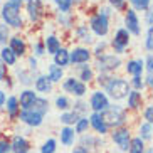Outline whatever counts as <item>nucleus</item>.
<instances>
[{
  "mask_svg": "<svg viewBox=\"0 0 153 153\" xmlns=\"http://www.w3.org/2000/svg\"><path fill=\"white\" fill-rule=\"evenodd\" d=\"M106 89L113 99H123L130 93V86L123 79H109V82L106 84Z\"/></svg>",
  "mask_w": 153,
  "mask_h": 153,
  "instance_id": "obj_1",
  "label": "nucleus"
},
{
  "mask_svg": "<svg viewBox=\"0 0 153 153\" xmlns=\"http://www.w3.org/2000/svg\"><path fill=\"white\" fill-rule=\"evenodd\" d=\"M19 10H20L19 7H14L9 2L2 9V17H4V20L9 25H12V27H22V17H20V12Z\"/></svg>",
  "mask_w": 153,
  "mask_h": 153,
  "instance_id": "obj_2",
  "label": "nucleus"
},
{
  "mask_svg": "<svg viewBox=\"0 0 153 153\" xmlns=\"http://www.w3.org/2000/svg\"><path fill=\"white\" fill-rule=\"evenodd\" d=\"M103 121L106 123V126H121L125 123V114L120 108H108L104 109V113L101 114Z\"/></svg>",
  "mask_w": 153,
  "mask_h": 153,
  "instance_id": "obj_3",
  "label": "nucleus"
},
{
  "mask_svg": "<svg viewBox=\"0 0 153 153\" xmlns=\"http://www.w3.org/2000/svg\"><path fill=\"white\" fill-rule=\"evenodd\" d=\"M113 141L120 146V148L123 150V152H126V150L130 148V131L126 130V128H121V130H118L113 133Z\"/></svg>",
  "mask_w": 153,
  "mask_h": 153,
  "instance_id": "obj_4",
  "label": "nucleus"
},
{
  "mask_svg": "<svg viewBox=\"0 0 153 153\" xmlns=\"http://www.w3.org/2000/svg\"><path fill=\"white\" fill-rule=\"evenodd\" d=\"M91 29L98 36H106V32H108V17L103 14L93 17V20H91Z\"/></svg>",
  "mask_w": 153,
  "mask_h": 153,
  "instance_id": "obj_5",
  "label": "nucleus"
},
{
  "mask_svg": "<svg viewBox=\"0 0 153 153\" xmlns=\"http://www.w3.org/2000/svg\"><path fill=\"white\" fill-rule=\"evenodd\" d=\"M108 106H109V103H108V98H106L104 93L98 91V93H94V94L91 96V108L94 109L96 113L108 109Z\"/></svg>",
  "mask_w": 153,
  "mask_h": 153,
  "instance_id": "obj_6",
  "label": "nucleus"
},
{
  "mask_svg": "<svg viewBox=\"0 0 153 153\" xmlns=\"http://www.w3.org/2000/svg\"><path fill=\"white\" fill-rule=\"evenodd\" d=\"M120 64H121L120 57H114V56H104V57L99 59L98 68H99V71L106 72V71H111V69H116Z\"/></svg>",
  "mask_w": 153,
  "mask_h": 153,
  "instance_id": "obj_7",
  "label": "nucleus"
},
{
  "mask_svg": "<svg viewBox=\"0 0 153 153\" xmlns=\"http://www.w3.org/2000/svg\"><path fill=\"white\" fill-rule=\"evenodd\" d=\"M64 89L72 93V94H76V96H82L86 93V86L82 84V82L76 81L74 77H69V79H66V82H64Z\"/></svg>",
  "mask_w": 153,
  "mask_h": 153,
  "instance_id": "obj_8",
  "label": "nucleus"
},
{
  "mask_svg": "<svg viewBox=\"0 0 153 153\" xmlns=\"http://www.w3.org/2000/svg\"><path fill=\"white\" fill-rule=\"evenodd\" d=\"M128 42H130V34H128V30L126 29H120L116 32V36H114V42H113L114 49L118 52H123V49L128 45Z\"/></svg>",
  "mask_w": 153,
  "mask_h": 153,
  "instance_id": "obj_9",
  "label": "nucleus"
},
{
  "mask_svg": "<svg viewBox=\"0 0 153 153\" xmlns=\"http://www.w3.org/2000/svg\"><path fill=\"white\" fill-rule=\"evenodd\" d=\"M20 120L29 126H39L42 123L41 114H37V113L30 111V109H24V111L20 113Z\"/></svg>",
  "mask_w": 153,
  "mask_h": 153,
  "instance_id": "obj_10",
  "label": "nucleus"
},
{
  "mask_svg": "<svg viewBox=\"0 0 153 153\" xmlns=\"http://www.w3.org/2000/svg\"><path fill=\"white\" fill-rule=\"evenodd\" d=\"M89 125L93 126L98 133H101V135L108 133V126H106V123L103 121V118H101V114H99V113H94V114L89 118Z\"/></svg>",
  "mask_w": 153,
  "mask_h": 153,
  "instance_id": "obj_11",
  "label": "nucleus"
},
{
  "mask_svg": "<svg viewBox=\"0 0 153 153\" xmlns=\"http://www.w3.org/2000/svg\"><path fill=\"white\" fill-rule=\"evenodd\" d=\"M126 27L133 34H140V22H138L135 10H128V14H126Z\"/></svg>",
  "mask_w": 153,
  "mask_h": 153,
  "instance_id": "obj_12",
  "label": "nucleus"
},
{
  "mask_svg": "<svg viewBox=\"0 0 153 153\" xmlns=\"http://www.w3.org/2000/svg\"><path fill=\"white\" fill-rule=\"evenodd\" d=\"M27 12H29V17L36 22L39 20L41 17V12H42V5H41V0H30L27 5Z\"/></svg>",
  "mask_w": 153,
  "mask_h": 153,
  "instance_id": "obj_13",
  "label": "nucleus"
},
{
  "mask_svg": "<svg viewBox=\"0 0 153 153\" xmlns=\"http://www.w3.org/2000/svg\"><path fill=\"white\" fill-rule=\"evenodd\" d=\"M88 59H89V51L79 47V49H74V52L71 54L69 61H71L72 64H81V62H86Z\"/></svg>",
  "mask_w": 153,
  "mask_h": 153,
  "instance_id": "obj_14",
  "label": "nucleus"
},
{
  "mask_svg": "<svg viewBox=\"0 0 153 153\" xmlns=\"http://www.w3.org/2000/svg\"><path fill=\"white\" fill-rule=\"evenodd\" d=\"M10 150H14L15 153H27L29 152V141L22 136H15L12 145H10Z\"/></svg>",
  "mask_w": 153,
  "mask_h": 153,
  "instance_id": "obj_15",
  "label": "nucleus"
},
{
  "mask_svg": "<svg viewBox=\"0 0 153 153\" xmlns=\"http://www.w3.org/2000/svg\"><path fill=\"white\" fill-rule=\"evenodd\" d=\"M34 101H36V93H34V91L27 89L20 94V106H22V109H29Z\"/></svg>",
  "mask_w": 153,
  "mask_h": 153,
  "instance_id": "obj_16",
  "label": "nucleus"
},
{
  "mask_svg": "<svg viewBox=\"0 0 153 153\" xmlns=\"http://www.w3.org/2000/svg\"><path fill=\"white\" fill-rule=\"evenodd\" d=\"M47 101L45 99H39V98H36V101L32 103V106L29 109L30 111H34V113H37V114H41V116H44L45 113H47Z\"/></svg>",
  "mask_w": 153,
  "mask_h": 153,
  "instance_id": "obj_17",
  "label": "nucleus"
},
{
  "mask_svg": "<svg viewBox=\"0 0 153 153\" xmlns=\"http://www.w3.org/2000/svg\"><path fill=\"white\" fill-rule=\"evenodd\" d=\"M10 49L14 51L15 56H22L25 52V44L20 37H12L10 39Z\"/></svg>",
  "mask_w": 153,
  "mask_h": 153,
  "instance_id": "obj_18",
  "label": "nucleus"
},
{
  "mask_svg": "<svg viewBox=\"0 0 153 153\" xmlns=\"http://www.w3.org/2000/svg\"><path fill=\"white\" fill-rule=\"evenodd\" d=\"M68 62H69V52L66 49H59L54 54V64L62 68V66H68Z\"/></svg>",
  "mask_w": 153,
  "mask_h": 153,
  "instance_id": "obj_19",
  "label": "nucleus"
},
{
  "mask_svg": "<svg viewBox=\"0 0 153 153\" xmlns=\"http://www.w3.org/2000/svg\"><path fill=\"white\" fill-rule=\"evenodd\" d=\"M0 59L4 61V64L12 66V64H15V61H17V56L14 54V51L10 49V47H4L2 52H0Z\"/></svg>",
  "mask_w": 153,
  "mask_h": 153,
  "instance_id": "obj_20",
  "label": "nucleus"
},
{
  "mask_svg": "<svg viewBox=\"0 0 153 153\" xmlns=\"http://www.w3.org/2000/svg\"><path fill=\"white\" fill-rule=\"evenodd\" d=\"M36 89L41 91V93H49L51 91V79L47 76H41L37 77L36 81Z\"/></svg>",
  "mask_w": 153,
  "mask_h": 153,
  "instance_id": "obj_21",
  "label": "nucleus"
},
{
  "mask_svg": "<svg viewBox=\"0 0 153 153\" xmlns=\"http://www.w3.org/2000/svg\"><path fill=\"white\" fill-rule=\"evenodd\" d=\"M126 71L130 72V74H133V76H140L141 71H143V62L141 61H131L126 66Z\"/></svg>",
  "mask_w": 153,
  "mask_h": 153,
  "instance_id": "obj_22",
  "label": "nucleus"
},
{
  "mask_svg": "<svg viewBox=\"0 0 153 153\" xmlns=\"http://www.w3.org/2000/svg\"><path fill=\"white\" fill-rule=\"evenodd\" d=\"M61 141H62L64 145H72L74 143V130H71V128H64L62 131H61Z\"/></svg>",
  "mask_w": 153,
  "mask_h": 153,
  "instance_id": "obj_23",
  "label": "nucleus"
},
{
  "mask_svg": "<svg viewBox=\"0 0 153 153\" xmlns=\"http://www.w3.org/2000/svg\"><path fill=\"white\" fill-rule=\"evenodd\" d=\"M49 79H51V82L61 81V79H62V68H59V66L52 64V66L49 68Z\"/></svg>",
  "mask_w": 153,
  "mask_h": 153,
  "instance_id": "obj_24",
  "label": "nucleus"
},
{
  "mask_svg": "<svg viewBox=\"0 0 153 153\" xmlns=\"http://www.w3.org/2000/svg\"><path fill=\"white\" fill-rule=\"evenodd\" d=\"M130 153H143L145 150V145H143V140L141 138H135L130 141Z\"/></svg>",
  "mask_w": 153,
  "mask_h": 153,
  "instance_id": "obj_25",
  "label": "nucleus"
},
{
  "mask_svg": "<svg viewBox=\"0 0 153 153\" xmlns=\"http://www.w3.org/2000/svg\"><path fill=\"white\" fill-rule=\"evenodd\" d=\"M45 44H47V52H49V54H56V52L59 51V41L56 39L54 36L47 37Z\"/></svg>",
  "mask_w": 153,
  "mask_h": 153,
  "instance_id": "obj_26",
  "label": "nucleus"
},
{
  "mask_svg": "<svg viewBox=\"0 0 153 153\" xmlns=\"http://www.w3.org/2000/svg\"><path fill=\"white\" fill-rule=\"evenodd\" d=\"M61 121L64 125H72V123H77L79 121V118H77V113L72 111V113H64L62 116H61Z\"/></svg>",
  "mask_w": 153,
  "mask_h": 153,
  "instance_id": "obj_27",
  "label": "nucleus"
},
{
  "mask_svg": "<svg viewBox=\"0 0 153 153\" xmlns=\"http://www.w3.org/2000/svg\"><path fill=\"white\" fill-rule=\"evenodd\" d=\"M140 99H141V94H140L138 91L130 93V96H128V104H130V108H136L138 103H140Z\"/></svg>",
  "mask_w": 153,
  "mask_h": 153,
  "instance_id": "obj_28",
  "label": "nucleus"
},
{
  "mask_svg": "<svg viewBox=\"0 0 153 153\" xmlns=\"http://www.w3.org/2000/svg\"><path fill=\"white\" fill-rule=\"evenodd\" d=\"M56 152V140H47L44 145H42V150L41 153H54Z\"/></svg>",
  "mask_w": 153,
  "mask_h": 153,
  "instance_id": "obj_29",
  "label": "nucleus"
},
{
  "mask_svg": "<svg viewBox=\"0 0 153 153\" xmlns=\"http://www.w3.org/2000/svg\"><path fill=\"white\" fill-rule=\"evenodd\" d=\"M7 109H9V113L14 116L15 113H17V109H19V101H17V98H9V101H7Z\"/></svg>",
  "mask_w": 153,
  "mask_h": 153,
  "instance_id": "obj_30",
  "label": "nucleus"
},
{
  "mask_svg": "<svg viewBox=\"0 0 153 153\" xmlns=\"http://www.w3.org/2000/svg\"><path fill=\"white\" fill-rule=\"evenodd\" d=\"M140 135H141V140H150L152 138V128H150V123H145L140 128Z\"/></svg>",
  "mask_w": 153,
  "mask_h": 153,
  "instance_id": "obj_31",
  "label": "nucleus"
},
{
  "mask_svg": "<svg viewBox=\"0 0 153 153\" xmlns=\"http://www.w3.org/2000/svg\"><path fill=\"white\" fill-rule=\"evenodd\" d=\"M89 121L86 118H79V121L76 123V133H84V130H88Z\"/></svg>",
  "mask_w": 153,
  "mask_h": 153,
  "instance_id": "obj_32",
  "label": "nucleus"
},
{
  "mask_svg": "<svg viewBox=\"0 0 153 153\" xmlns=\"http://www.w3.org/2000/svg\"><path fill=\"white\" fill-rule=\"evenodd\" d=\"M56 4H57V7L62 12H68L69 9H71V4H72V0H54Z\"/></svg>",
  "mask_w": 153,
  "mask_h": 153,
  "instance_id": "obj_33",
  "label": "nucleus"
},
{
  "mask_svg": "<svg viewBox=\"0 0 153 153\" xmlns=\"http://www.w3.org/2000/svg\"><path fill=\"white\" fill-rule=\"evenodd\" d=\"M9 37V27L5 24H0V42H5Z\"/></svg>",
  "mask_w": 153,
  "mask_h": 153,
  "instance_id": "obj_34",
  "label": "nucleus"
},
{
  "mask_svg": "<svg viewBox=\"0 0 153 153\" xmlns=\"http://www.w3.org/2000/svg\"><path fill=\"white\" fill-rule=\"evenodd\" d=\"M81 79L82 81H91V79H93V71H91L88 66L81 71Z\"/></svg>",
  "mask_w": 153,
  "mask_h": 153,
  "instance_id": "obj_35",
  "label": "nucleus"
},
{
  "mask_svg": "<svg viewBox=\"0 0 153 153\" xmlns=\"http://www.w3.org/2000/svg\"><path fill=\"white\" fill-rule=\"evenodd\" d=\"M56 106H57L59 109H68L69 108V103H68V99H66V98L61 96V98L56 99Z\"/></svg>",
  "mask_w": 153,
  "mask_h": 153,
  "instance_id": "obj_36",
  "label": "nucleus"
},
{
  "mask_svg": "<svg viewBox=\"0 0 153 153\" xmlns=\"http://www.w3.org/2000/svg\"><path fill=\"white\" fill-rule=\"evenodd\" d=\"M131 4L135 5L136 9H141V10H145L146 7H148L150 0H131Z\"/></svg>",
  "mask_w": 153,
  "mask_h": 153,
  "instance_id": "obj_37",
  "label": "nucleus"
},
{
  "mask_svg": "<svg viewBox=\"0 0 153 153\" xmlns=\"http://www.w3.org/2000/svg\"><path fill=\"white\" fill-rule=\"evenodd\" d=\"M146 49L153 51V27H150L148 36H146Z\"/></svg>",
  "mask_w": 153,
  "mask_h": 153,
  "instance_id": "obj_38",
  "label": "nucleus"
},
{
  "mask_svg": "<svg viewBox=\"0 0 153 153\" xmlns=\"http://www.w3.org/2000/svg\"><path fill=\"white\" fill-rule=\"evenodd\" d=\"M79 34H81V41H84V42H91V41H93V39H91V34H89V32H86L84 27L79 29Z\"/></svg>",
  "mask_w": 153,
  "mask_h": 153,
  "instance_id": "obj_39",
  "label": "nucleus"
},
{
  "mask_svg": "<svg viewBox=\"0 0 153 153\" xmlns=\"http://www.w3.org/2000/svg\"><path fill=\"white\" fill-rule=\"evenodd\" d=\"M10 152V143L7 140H2L0 141V153H9Z\"/></svg>",
  "mask_w": 153,
  "mask_h": 153,
  "instance_id": "obj_40",
  "label": "nucleus"
},
{
  "mask_svg": "<svg viewBox=\"0 0 153 153\" xmlns=\"http://www.w3.org/2000/svg\"><path fill=\"white\" fill-rule=\"evenodd\" d=\"M145 120L148 123H153V106L146 108V111H145Z\"/></svg>",
  "mask_w": 153,
  "mask_h": 153,
  "instance_id": "obj_41",
  "label": "nucleus"
},
{
  "mask_svg": "<svg viewBox=\"0 0 153 153\" xmlns=\"http://www.w3.org/2000/svg\"><path fill=\"white\" fill-rule=\"evenodd\" d=\"M5 74H7V68H5L4 61L0 59V81H4L5 79Z\"/></svg>",
  "mask_w": 153,
  "mask_h": 153,
  "instance_id": "obj_42",
  "label": "nucleus"
},
{
  "mask_svg": "<svg viewBox=\"0 0 153 153\" xmlns=\"http://www.w3.org/2000/svg\"><path fill=\"white\" fill-rule=\"evenodd\" d=\"M133 86H135L136 89H140V88L143 86V82H141V77H140V76H135V77H133Z\"/></svg>",
  "mask_w": 153,
  "mask_h": 153,
  "instance_id": "obj_43",
  "label": "nucleus"
},
{
  "mask_svg": "<svg viewBox=\"0 0 153 153\" xmlns=\"http://www.w3.org/2000/svg\"><path fill=\"white\" fill-rule=\"evenodd\" d=\"M36 54H44V47H42V44H37L36 45Z\"/></svg>",
  "mask_w": 153,
  "mask_h": 153,
  "instance_id": "obj_44",
  "label": "nucleus"
},
{
  "mask_svg": "<svg viewBox=\"0 0 153 153\" xmlns=\"http://www.w3.org/2000/svg\"><path fill=\"white\" fill-rule=\"evenodd\" d=\"M9 4H12L14 7H19V9H20V5H22V0H9Z\"/></svg>",
  "mask_w": 153,
  "mask_h": 153,
  "instance_id": "obj_45",
  "label": "nucleus"
},
{
  "mask_svg": "<svg viewBox=\"0 0 153 153\" xmlns=\"http://www.w3.org/2000/svg\"><path fill=\"white\" fill-rule=\"evenodd\" d=\"M72 153H88V150H86V148H82V146H77V148H74V150H72Z\"/></svg>",
  "mask_w": 153,
  "mask_h": 153,
  "instance_id": "obj_46",
  "label": "nucleus"
},
{
  "mask_svg": "<svg viewBox=\"0 0 153 153\" xmlns=\"http://www.w3.org/2000/svg\"><path fill=\"white\" fill-rule=\"evenodd\" d=\"M4 103H5V94L2 93V91H0V108L4 106Z\"/></svg>",
  "mask_w": 153,
  "mask_h": 153,
  "instance_id": "obj_47",
  "label": "nucleus"
},
{
  "mask_svg": "<svg viewBox=\"0 0 153 153\" xmlns=\"http://www.w3.org/2000/svg\"><path fill=\"white\" fill-rule=\"evenodd\" d=\"M109 2H111L113 5H116V7H118V5H121L123 2H125V0H109Z\"/></svg>",
  "mask_w": 153,
  "mask_h": 153,
  "instance_id": "obj_48",
  "label": "nucleus"
},
{
  "mask_svg": "<svg viewBox=\"0 0 153 153\" xmlns=\"http://www.w3.org/2000/svg\"><path fill=\"white\" fill-rule=\"evenodd\" d=\"M148 68H150V71L153 72V57H148Z\"/></svg>",
  "mask_w": 153,
  "mask_h": 153,
  "instance_id": "obj_49",
  "label": "nucleus"
},
{
  "mask_svg": "<svg viewBox=\"0 0 153 153\" xmlns=\"http://www.w3.org/2000/svg\"><path fill=\"white\" fill-rule=\"evenodd\" d=\"M148 84L153 86V72H150V76H148Z\"/></svg>",
  "mask_w": 153,
  "mask_h": 153,
  "instance_id": "obj_50",
  "label": "nucleus"
},
{
  "mask_svg": "<svg viewBox=\"0 0 153 153\" xmlns=\"http://www.w3.org/2000/svg\"><path fill=\"white\" fill-rule=\"evenodd\" d=\"M30 64H32V68H36V66H37V61L32 57V59H30Z\"/></svg>",
  "mask_w": 153,
  "mask_h": 153,
  "instance_id": "obj_51",
  "label": "nucleus"
},
{
  "mask_svg": "<svg viewBox=\"0 0 153 153\" xmlns=\"http://www.w3.org/2000/svg\"><path fill=\"white\" fill-rule=\"evenodd\" d=\"M146 153H153V150H148V152H146Z\"/></svg>",
  "mask_w": 153,
  "mask_h": 153,
  "instance_id": "obj_52",
  "label": "nucleus"
},
{
  "mask_svg": "<svg viewBox=\"0 0 153 153\" xmlns=\"http://www.w3.org/2000/svg\"><path fill=\"white\" fill-rule=\"evenodd\" d=\"M29 2H30V0H29Z\"/></svg>",
  "mask_w": 153,
  "mask_h": 153,
  "instance_id": "obj_53",
  "label": "nucleus"
},
{
  "mask_svg": "<svg viewBox=\"0 0 153 153\" xmlns=\"http://www.w3.org/2000/svg\"><path fill=\"white\" fill-rule=\"evenodd\" d=\"M152 15H153V14H152Z\"/></svg>",
  "mask_w": 153,
  "mask_h": 153,
  "instance_id": "obj_54",
  "label": "nucleus"
}]
</instances>
